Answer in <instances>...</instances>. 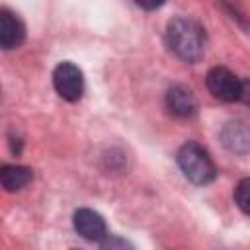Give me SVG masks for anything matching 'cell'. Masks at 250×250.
<instances>
[{
    "instance_id": "1",
    "label": "cell",
    "mask_w": 250,
    "mask_h": 250,
    "mask_svg": "<svg viewBox=\"0 0 250 250\" xmlns=\"http://www.w3.org/2000/svg\"><path fill=\"white\" fill-rule=\"evenodd\" d=\"M166 43L178 59L197 62L205 53V29L191 18H172L166 27Z\"/></svg>"
},
{
    "instance_id": "2",
    "label": "cell",
    "mask_w": 250,
    "mask_h": 250,
    "mask_svg": "<svg viewBox=\"0 0 250 250\" xmlns=\"http://www.w3.org/2000/svg\"><path fill=\"white\" fill-rule=\"evenodd\" d=\"M176 160H178V166L184 172V176L197 186H205V184L213 182L217 176V168H215L211 156L197 143H186L184 146H180Z\"/></svg>"
},
{
    "instance_id": "3",
    "label": "cell",
    "mask_w": 250,
    "mask_h": 250,
    "mask_svg": "<svg viewBox=\"0 0 250 250\" xmlns=\"http://www.w3.org/2000/svg\"><path fill=\"white\" fill-rule=\"evenodd\" d=\"M207 88L221 102H238L248 98V82L238 78L227 66H215L207 72Z\"/></svg>"
},
{
    "instance_id": "4",
    "label": "cell",
    "mask_w": 250,
    "mask_h": 250,
    "mask_svg": "<svg viewBox=\"0 0 250 250\" xmlns=\"http://www.w3.org/2000/svg\"><path fill=\"white\" fill-rule=\"evenodd\" d=\"M53 86L57 94L66 102H78L84 94V76L74 62H61L53 70Z\"/></svg>"
},
{
    "instance_id": "5",
    "label": "cell",
    "mask_w": 250,
    "mask_h": 250,
    "mask_svg": "<svg viewBox=\"0 0 250 250\" xmlns=\"http://www.w3.org/2000/svg\"><path fill=\"white\" fill-rule=\"evenodd\" d=\"M72 223H74V230L86 240L96 242L107 236V225L104 217L94 209H88V207L76 209L72 215Z\"/></svg>"
},
{
    "instance_id": "6",
    "label": "cell",
    "mask_w": 250,
    "mask_h": 250,
    "mask_svg": "<svg viewBox=\"0 0 250 250\" xmlns=\"http://www.w3.org/2000/svg\"><path fill=\"white\" fill-rule=\"evenodd\" d=\"M25 39V25L8 8H0V49H18Z\"/></svg>"
},
{
    "instance_id": "7",
    "label": "cell",
    "mask_w": 250,
    "mask_h": 250,
    "mask_svg": "<svg viewBox=\"0 0 250 250\" xmlns=\"http://www.w3.org/2000/svg\"><path fill=\"white\" fill-rule=\"evenodd\" d=\"M166 105L178 117H191L197 111V100H195L193 92L188 86H182V84H176L168 90Z\"/></svg>"
},
{
    "instance_id": "8",
    "label": "cell",
    "mask_w": 250,
    "mask_h": 250,
    "mask_svg": "<svg viewBox=\"0 0 250 250\" xmlns=\"http://www.w3.org/2000/svg\"><path fill=\"white\" fill-rule=\"evenodd\" d=\"M33 178L31 168L21 164H2L0 166V186L6 191H20L23 189Z\"/></svg>"
},
{
    "instance_id": "9",
    "label": "cell",
    "mask_w": 250,
    "mask_h": 250,
    "mask_svg": "<svg viewBox=\"0 0 250 250\" xmlns=\"http://www.w3.org/2000/svg\"><path fill=\"white\" fill-rule=\"evenodd\" d=\"M221 139H223V145L229 150L238 152V154H246V150H248V131L240 121L227 123V127L221 133Z\"/></svg>"
},
{
    "instance_id": "10",
    "label": "cell",
    "mask_w": 250,
    "mask_h": 250,
    "mask_svg": "<svg viewBox=\"0 0 250 250\" xmlns=\"http://www.w3.org/2000/svg\"><path fill=\"white\" fill-rule=\"evenodd\" d=\"M234 199H236V205L240 207V211L244 215H248V211H250V180L248 178L238 182V186L234 189Z\"/></svg>"
},
{
    "instance_id": "11",
    "label": "cell",
    "mask_w": 250,
    "mask_h": 250,
    "mask_svg": "<svg viewBox=\"0 0 250 250\" xmlns=\"http://www.w3.org/2000/svg\"><path fill=\"white\" fill-rule=\"evenodd\" d=\"M100 250H135V246H133L129 240L121 238V236H113V234H107V236L102 240V244H100Z\"/></svg>"
}]
</instances>
